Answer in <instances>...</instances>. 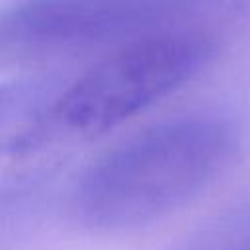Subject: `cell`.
<instances>
[{
  "instance_id": "obj_1",
  "label": "cell",
  "mask_w": 250,
  "mask_h": 250,
  "mask_svg": "<svg viewBox=\"0 0 250 250\" xmlns=\"http://www.w3.org/2000/svg\"><path fill=\"white\" fill-rule=\"evenodd\" d=\"M242 133L221 113L152 125L98 158L74 189V213L104 232L143 229L197 199L240 154Z\"/></svg>"
},
{
  "instance_id": "obj_2",
  "label": "cell",
  "mask_w": 250,
  "mask_h": 250,
  "mask_svg": "<svg viewBox=\"0 0 250 250\" xmlns=\"http://www.w3.org/2000/svg\"><path fill=\"white\" fill-rule=\"evenodd\" d=\"M217 49L213 33L184 25L125 41L61 92L47 125L74 137L104 135L199 76Z\"/></svg>"
},
{
  "instance_id": "obj_3",
  "label": "cell",
  "mask_w": 250,
  "mask_h": 250,
  "mask_svg": "<svg viewBox=\"0 0 250 250\" xmlns=\"http://www.w3.org/2000/svg\"><path fill=\"white\" fill-rule=\"evenodd\" d=\"M236 0H20L2 20L4 45L18 49H68L131 41L182 27L203 12Z\"/></svg>"
},
{
  "instance_id": "obj_4",
  "label": "cell",
  "mask_w": 250,
  "mask_h": 250,
  "mask_svg": "<svg viewBox=\"0 0 250 250\" xmlns=\"http://www.w3.org/2000/svg\"><path fill=\"white\" fill-rule=\"evenodd\" d=\"M240 250H250V248H240Z\"/></svg>"
}]
</instances>
